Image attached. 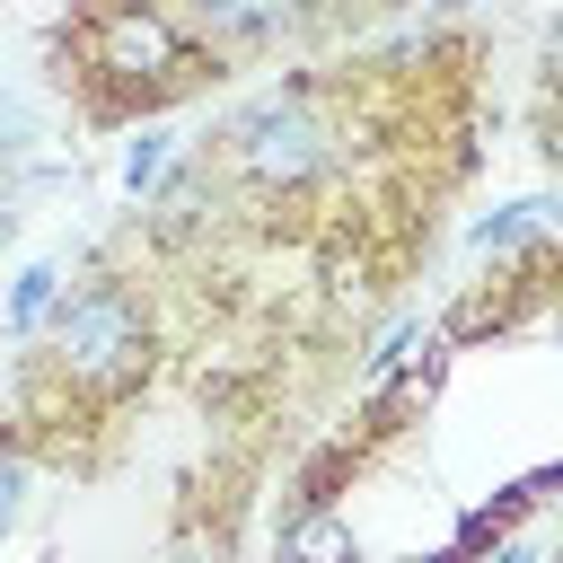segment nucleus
<instances>
[{
    "mask_svg": "<svg viewBox=\"0 0 563 563\" xmlns=\"http://www.w3.org/2000/svg\"><path fill=\"white\" fill-rule=\"evenodd\" d=\"M141 308H132V290H114V282H88L62 317H53V352H62V369L70 378H88V387H114V378H132L141 369Z\"/></svg>",
    "mask_w": 563,
    "mask_h": 563,
    "instance_id": "f257e3e1",
    "label": "nucleus"
},
{
    "mask_svg": "<svg viewBox=\"0 0 563 563\" xmlns=\"http://www.w3.org/2000/svg\"><path fill=\"white\" fill-rule=\"evenodd\" d=\"M238 150H246V167H255L264 185H308V176L325 167V123L308 114L299 88H282V97H264V106L238 123Z\"/></svg>",
    "mask_w": 563,
    "mask_h": 563,
    "instance_id": "f03ea898",
    "label": "nucleus"
},
{
    "mask_svg": "<svg viewBox=\"0 0 563 563\" xmlns=\"http://www.w3.org/2000/svg\"><path fill=\"white\" fill-rule=\"evenodd\" d=\"M88 35H97L106 70H176L185 62V35L167 18H97Z\"/></svg>",
    "mask_w": 563,
    "mask_h": 563,
    "instance_id": "7ed1b4c3",
    "label": "nucleus"
},
{
    "mask_svg": "<svg viewBox=\"0 0 563 563\" xmlns=\"http://www.w3.org/2000/svg\"><path fill=\"white\" fill-rule=\"evenodd\" d=\"M282 563H361V554H352V528L334 510H299L282 528Z\"/></svg>",
    "mask_w": 563,
    "mask_h": 563,
    "instance_id": "20e7f679",
    "label": "nucleus"
},
{
    "mask_svg": "<svg viewBox=\"0 0 563 563\" xmlns=\"http://www.w3.org/2000/svg\"><path fill=\"white\" fill-rule=\"evenodd\" d=\"M554 220H563V202H510V211H493V220L475 229V246H484V255H510V246L545 238Z\"/></svg>",
    "mask_w": 563,
    "mask_h": 563,
    "instance_id": "39448f33",
    "label": "nucleus"
},
{
    "mask_svg": "<svg viewBox=\"0 0 563 563\" xmlns=\"http://www.w3.org/2000/svg\"><path fill=\"white\" fill-rule=\"evenodd\" d=\"M158 176H167V132H141V141H132V158H123V185H132V194H150Z\"/></svg>",
    "mask_w": 563,
    "mask_h": 563,
    "instance_id": "423d86ee",
    "label": "nucleus"
},
{
    "mask_svg": "<svg viewBox=\"0 0 563 563\" xmlns=\"http://www.w3.org/2000/svg\"><path fill=\"white\" fill-rule=\"evenodd\" d=\"M53 282H62L53 264H35V273H18V299H9V325H35V317L53 308Z\"/></svg>",
    "mask_w": 563,
    "mask_h": 563,
    "instance_id": "0eeeda50",
    "label": "nucleus"
},
{
    "mask_svg": "<svg viewBox=\"0 0 563 563\" xmlns=\"http://www.w3.org/2000/svg\"><path fill=\"white\" fill-rule=\"evenodd\" d=\"M202 26H211V35H273L282 18H273V9H211Z\"/></svg>",
    "mask_w": 563,
    "mask_h": 563,
    "instance_id": "6e6552de",
    "label": "nucleus"
},
{
    "mask_svg": "<svg viewBox=\"0 0 563 563\" xmlns=\"http://www.w3.org/2000/svg\"><path fill=\"white\" fill-rule=\"evenodd\" d=\"M18 501H26V457H18V449H0V528L18 519Z\"/></svg>",
    "mask_w": 563,
    "mask_h": 563,
    "instance_id": "1a4fd4ad",
    "label": "nucleus"
},
{
    "mask_svg": "<svg viewBox=\"0 0 563 563\" xmlns=\"http://www.w3.org/2000/svg\"><path fill=\"white\" fill-rule=\"evenodd\" d=\"M167 563H229V545L194 528V537H176V545H167Z\"/></svg>",
    "mask_w": 563,
    "mask_h": 563,
    "instance_id": "9d476101",
    "label": "nucleus"
},
{
    "mask_svg": "<svg viewBox=\"0 0 563 563\" xmlns=\"http://www.w3.org/2000/svg\"><path fill=\"white\" fill-rule=\"evenodd\" d=\"M484 563H528V554H519V545H493V554H484Z\"/></svg>",
    "mask_w": 563,
    "mask_h": 563,
    "instance_id": "9b49d317",
    "label": "nucleus"
},
{
    "mask_svg": "<svg viewBox=\"0 0 563 563\" xmlns=\"http://www.w3.org/2000/svg\"><path fill=\"white\" fill-rule=\"evenodd\" d=\"M554 70H563V26H554Z\"/></svg>",
    "mask_w": 563,
    "mask_h": 563,
    "instance_id": "f8f14e48",
    "label": "nucleus"
}]
</instances>
